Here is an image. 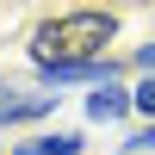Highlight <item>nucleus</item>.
<instances>
[{
    "mask_svg": "<svg viewBox=\"0 0 155 155\" xmlns=\"http://www.w3.org/2000/svg\"><path fill=\"white\" fill-rule=\"evenodd\" d=\"M137 62H143V68L155 74V44H143V50H137Z\"/></svg>",
    "mask_w": 155,
    "mask_h": 155,
    "instance_id": "0eeeda50",
    "label": "nucleus"
},
{
    "mask_svg": "<svg viewBox=\"0 0 155 155\" xmlns=\"http://www.w3.org/2000/svg\"><path fill=\"white\" fill-rule=\"evenodd\" d=\"M87 143L74 130H56V137H31V143H19V155H81Z\"/></svg>",
    "mask_w": 155,
    "mask_h": 155,
    "instance_id": "20e7f679",
    "label": "nucleus"
},
{
    "mask_svg": "<svg viewBox=\"0 0 155 155\" xmlns=\"http://www.w3.org/2000/svg\"><path fill=\"white\" fill-rule=\"evenodd\" d=\"M124 112H130V93H124L118 81H99L93 93H87V118L93 124H118Z\"/></svg>",
    "mask_w": 155,
    "mask_h": 155,
    "instance_id": "f03ea898",
    "label": "nucleus"
},
{
    "mask_svg": "<svg viewBox=\"0 0 155 155\" xmlns=\"http://www.w3.org/2000/svg\"><path fill=\"white\" fill-rule=\"evenodd\" d=\"M130 106H137V112H149V118H155V74H149V81H143V87L130 93Z\"/></svg>",
    "mask_w": 155,
    "mask_h": 155,
    "instance_id": "39448f33",
    "label": "nucleus"
},
{
    "mask_svg": "<svg viewBox=\"0 0 155 155\" xmlns=\"http://www.w3.org/2000/svg\"><path fill=\"white\" fill-rule=\"evenodd\" d=\"M124 149H130V155H149V149H155V124H149V130H137V137H130Z\"/></svg>",
    "mask_w": 155,
    "mask_h": 155,
    "instance_id": "423d86ee",
    "label": "nucleus"
},
{
    "mask_svg": "<svg viewBox=\"0 0 155 155\" xmlns=\"http://www.w3.org/2000/svg\"><path fill=\"white\" fill-rule=\"evenodd\" d=\"M56 99L62 93H25V99L0 93V124H31V118H44V112H56Z\"/></svg>",
    "mask_w": 155,
    "mask_h": 155,
    "instance_id": "7ed1b4c3",
    "label": "nucleus"
},
{
    "mask_svg": "<svg viewBox=\"0 0 155 155\" xmlns=\"http://www.w3.org/2000/svg\"><path fill=\"white\" fill-rule=\"evenodd\" d=\"M112 37H118V19L106 6H81V12H62V19L37 25L31 62H81V56H99Z\"/></svg>",
    "mask_w": 155,
    "mask_h": 155,
    "instance_id": "f257e3e1",
    "label": "nucleus"
}]
</instances>
